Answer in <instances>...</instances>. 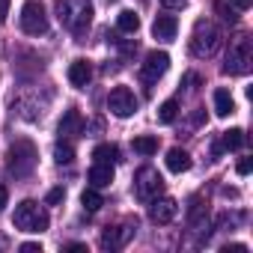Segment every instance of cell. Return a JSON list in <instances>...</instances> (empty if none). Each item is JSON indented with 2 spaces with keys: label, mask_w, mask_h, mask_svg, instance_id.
<instances>
[{
  "label": "cell",
  "mask_w": 253,
  "mask_h": 253,
  "mask_svg": "<svg viewBox=\"0 0 253 253\" xmlns=\"http://www.w3.org/2000/svg\"><path fill=\"white\" fill-rule=\"evenodd\" d=\"M81 206L86 209V211H98L101 206H104V200H101V194H98V188H86L84 194H81Z\"/></svg>",
  "instance_id": "22"
},
{
  "label": "cell",
  "mask_w": 253,
  "mask_h": 253,
  "mask_svg": "<svg viewBox=\"0 0 253 253\" xmlns=\"http://www.w3.org/2000/svg\"><path fill=\"white\" fill-rule=\"evenodd\" d=\"M107 110L119 119H128V116L137 113V95L128 86H113L110 95H107Z\"/></svg>",
  "instance_id": "8"
},
{
  "label": "cell",
  "mask_w": 253,
  "mask_h": 253,
  "mask_svg": "<svg viewBox=\"0 0 253 253\" xmlns=\"http://www.w3.org/2000/svg\"><path fill=\"white\" fill-rule=\"evenodd\" d=\"M66 250H72V253H84L86 244H66Z\"/></svg>",
  "instance_id": "35"
},
{
  "label": "cell",
  "mask_w": 253,
  "mask_h": 253,
  "mask_svg": "<svg viewBox=\"0 0 253 253\" xmlns=\"http://www.w3.org/2000/svg\"><path fill=\"white\" fill-rule=\"evenodd\" d=\"M137 232V220H125L119 226H107L101 232V250H122Z\"/></svg>",
  "instance_id": "9"
},
{
  "label": "cell",
  "mask_w": 253,
  "mask_h": 253,
  "mask_svg": "<svg viewBox=\"0 0 253 253\" xmlns=\"http://www.w3.org/2000/svg\"><path fill=\"white\" fill-rule=\"evenodd\" d=\"M250 63H253L250 39H247V36H235V39L229 42L223 72H226V75H247V72H250Z\"/></svg>",
  "instance_id": "5"
},
{
  "label": "cell",
  "mask_w": 253,
  "mask_h": 253,
  "mask_svg": "<svg viewBox=\"0 0 253 253\" xmlns=\"http://www.w3.org/2000/svg\"><path fill=\"white\" fill-rule=\"evenodd\" d=\"M54 9H57L60 24L72 36H78V39L86 36V30L92 24V3H89V0H57Z\"/></svg>",
  "instance_id": "1"
},
{
  "label": "cell",
  "mask_w": 253,
  "mask_h": 253,
  "mask_svg": "<svg viewBox=\"0 0 253 253\" xmlns=\"http://www.w3.org/2000/svg\"><path fill=\"white\" fill-rule=\"evenodd\" d=\"M176 113H179V101H176V98H167V101L158 107V122H161V125H170V122L176 119Z\"/></svg>",
  "instance_id": "24"
},
{
  "label": "cell",
  "mask_w": 253,
  "mask_h": 253,
  "mask_svg": "<svg viewBox=\"0 0 253 253\" xmlns=\"http://www.w3.org/2000/svg\"><path fill=\"white\" fill-rule=\"evenodd\" d=\"M223 253H247V244H226Z\"/></svg>",
  "instance_id": "33"
},
{
  "label": "cell",
  "mask_w": 253,
  "mask_h": 253,
  "mask_svg": "<svg viewBox=\"0 0 253 253\" xmlns=\"http://www.w3.org/2000/svg\"><path fill=\"white\" fill-rule=\"evenodd\" d=\"M235 170H238V176H247V173H250V158H241Z\"/></svg>",
  "instance_id": "32"
},
{
  "label": "cell",
  "mask_w": 253,
  "mask_h": 253,
  "mask_svg": "<svg viewBox=\"0 0 253 253\" xmlns=\"http://www.w3.org/2000/svg\"><path fill=\"white\" fill-rule=\"evenodd\" d=\"M220 42H223V33H220V27H217L214 21L200 18V21L194 24V33H191V54H194V57H200V60L214 57L217 48H220Z\"/></svg>",
  "instance_id": "2"
},
{
  "label": "cell",
  "mask_w": 253,
  "mask_h": 253,
  "mask_svg": "<svg viewBox=\"0 0 253 253\" xmlns=\"http://www.w3.org/2000/svg\"><path fill=\"white\" fill-rule=\"evenodd\" d=\"M116 27H119L122 33H137V30H140V15L131 12V9H122V12L116 15Z\"/></svg>",
  "instance_id": "19"
},
{
  "label": "cell",
  "mask_w": 253,
  "mask_h": 253,
  "mask_svg": "<svg viewBox=\"0 0 253 253\" xmlns=\"http://www.w3.org/2000/svg\"><path fill=\"white\" fill-rule=\"evenodd\" d=\"M229 3H232V6H235L238 12H247V9L253 6V0H229Z\"/></svg>",
  "instance_id": "30"
},
{
  "label": "cell",
  "mask_w": 253,
  "mask_h": 253,
  "mask_svg": "<svg viewBox=\"0 0 253 253\" xmlns=\"http://www.w3.org/2000/svg\"><path fill=\"white\" fill-rule=\"evenodd\" d=\"M12 223H15L21 232H45V229L51 226V217H48V211H45L36 200H24V203L15 206Z\"/></svg>",
  "instance_id": "4"
},
{
  "label": "cell",
  "mask_w": 253,
  "mask_h": 253,
  "mask_svg": "<svg viewBox=\"0 0 253 253\" xmlns=\"http://www.w3.org/2000/svg\"><path fill=\"white\" fill-rule=\"evenodd\" d=\"M54 161H57V164H72V161H75V149H72V143H66L63 137H60V143L54 146Z\"/></svg>",
  "instance_id": "25"
},
{
  "label": "cell",
  "mask_w": 253,
  "mask_h": 253,
  "mask_svg": "<svg viewBox=\"0 0 253 253\" xmlns=\"http://www.w3.org/2000/svg\"><path fill=\"white\" fill-rule=\"evenodd\" d=\"M152 206H149V217L155 220V223H170L173 217H176V211H179V206H176V200H170V197H155V200H149Z\"/></svg>",
  "instance_id": "11"
},
{
  "label": "cell",
  "mask_w": 253,
  "mask_h": 253,
  "mask_svg": "<svg viewBox=\"0 0 253 253\" xmlns=\"http://www.w3.org/2000/svg\"><path fill=\"white\" fill-rule=\"evenodd\" d=\"M18 250H21V253H42V244H39V241H27V244H21Z\"/></svg>",
  "instance_id": "29"
},
{
  "label": "cell",
  "mask_w": 253,
  "mask_h": 253,
  "mask_svg": "<svg viewBox=\"0 0 253 253\" xmlns=\"http://www.w3.org/2000/svg\"><path fill=\"white\" fill-rule=\"evenodd\" d=\"M9 3H12V0H0V24H3L6 15H9Z\"/></svg>",
  "instance_id": "31"
},
{
  "label": "cell",
  "mask_w": 253,
  "mask_h": 253,
  "mask_svg": "<svg viewBox=\"0 0 253 253\" xmlns=\"http://www.w3.org/2000/svg\"><path fill=\"white\" fill-rule=\"evenodd\" d=\"M134 152L137 155H155L158 152V137H149V134H143V137H134Z\"/></svg>",
  "instance_id": "23"
},
{
  "label": "cell",
  "mask_w": 253,
  "mask_h": 253,
  "mask_svg": "<svg viewBox=\"0 0 253 253\" xmlns=\"http://www.w3.org/2000/svg\"><path fill=\"white\" fill-rule=\"evenodd\" d=\"M217 146H220V152L241 149V146H244V131H241V128H229V131H223L220 140H217Z\"/></svg>",
  "instance_id": "18"
},
{
  "label": "cell",
  "mask_w": 253,
  "mask_h": 253,
  "mask_svg": "<svg viewBox=\"0 0 253 253\" xmlns=\"http://www.w3.org/2000/svg\"><path fill=\"white\" fill-rule=\"evenodd\" d=\"M81 131H84V119H81V113H78L75 107H69V110L63 113L60 125H57V134H60V137H75V134H81Z\"/></svg>",
  "instance_id": "13"
},
{
  "label": "cell",
  "mask_w": 253,
  "mask_h": 253,
  "mask_svg": "<svg viewBox=\"0 0 253 253\" xmlns=\"http://www.w3.org/2000/svg\"><path fill=\"white\" fill-rule=\"evenodd\" d=\"M6 203H9V191H6V185H0V211L6 209Z\"/></svg>",
  "instance_id": "34"
},
{
  "label": "cell",
  "mask_w": 253,
  "mask_h": 253,
  "mask_svg": "<svg viewBox=\"0 0 253 253\" xmlns=\"http://www.w3.org/2000/svg\"><path fill=\"white\" fill-rule=\"evenodd\" d=\"M167 170L170 173H185V170H191V155L185 152V149H170L167 152Z\"/></svg>",
  "instance_id": "17"
},
{
  "label": "cell",
  "mask_w": 253,
  "mask_h": 253,
  "mask_svg": "<svg viewBox=\"0 0 253 253\" xmlns=\"http://www.w3.org/2000/svg\"><path fill=\"white\" fill-rule=\"evenodd\" d=\"M176 33H179V21H176L173 15H158V18H155V24H152V36H155V39L173 42Z\"/></svg>",
  "instance_id": "14"
},
{
  "label": "cell",
  "mask_w": 253,
  "mask_h": 253,
  "mask_svg": "<svg viewBox=\"0 0 253 253\" xmlns=\"http://www.w3.org/2000/svg\"><path fill=\"white\" fill-rule=\"evenodd\" d=\"M92 158L95 161H104V164H113V161H119V149L113 143H98L92 149Z\"/></svg>",
  "instance_id": "21"
},
{
  "label": "cell",
  "mask_w": 253,
  "mask_h": 253,
  "mask_svg": "<svg viewBox=\"0 0 253 253\" xmlns=\"http://www.w3.org/2000/svg\"><path fill=\"white\" fill-rule=\"evenodd\" d=\"M214 113H217V116L235 113V101H232L229 89H214Z\"/></svg>",
  "instance_id": "20"
},
{
  "label": "cell",
  "mask_w": 253,
  "mask_h": 253,
  "mask_svg": "<svg viewBox=\"0 0 253 253\" xmlns=\"http://www.w3.org/2000/svg\"><path fill=\"white\" fill-rule=\"evenodd\" d=\"M110 182H113V164L95 161L92 170H89V185H92V188H107Z\"/></svg>",
  "instance_id": "16"
},
{
  "label": "cell",
  "mask_w": 253,
  "mask_h": 253,
  "mask_svg": "<svg viewBox=\"0 0 253 253\" xmlns=\"http://www.w3.org/2000/svg\"><path fill=\"white\" fill-rule=\"evenodd\" d=\"M0 244H3V241H0Z\"/></svg>",
  "instance_id": "36"
},
{
  "label": "cell",
  "mask_w": 253,
  "mask_h": 253,
  "mask_svg": "<svg viewBox=\"0 0 253 253\" xmlns=\"http://www.w3.org/2000/svg\"><path fill=\"white\" fill-rule=\"evenodd\" d=\"M182 84H185V86H188V92H197V89H200V84H203V81H200V75H197V72H188V75H185V81H182Z\"/></svg>",
  "instance_id": "26"
},
{
  "label": "cell",
  "mask_w": 253,
  "mask_h": 253,
  "mask_svg": "<svg viewBox=\"0 0 253 253\" xmlns=\"http://www.w3.org/2000/svg\"><path fill=\"white\" fill-rule=\"evenodd\" d=\"M158 3H161L164 9H185L188 0H158Z\"/></svg>",
  "instance_id": "28"
},
{
  "label": "cell",
  "mask_w": 253,
  "mask_h": 253,
  "mask_svg": "<svg viewBox=\"0 0 253 253\" xmlns=\"http://www.w3.org/2000/svg\"><path fill=\"white\" fill-rule=\"evenodd\" d=\"M89 81H92V66H89L86 60H75V63L69 66V84L78 86V89H84Z\"/></svg>",
  "instance_id": "15"
},
{
  "label": "cell",
  "mask_w": 253,
  "mask_h": 253,
  "mask_svg": "<svg viewBox=\"0 0 253 253\" xmlns=\"http://www.w3.org/2000/svg\"><path fill=\"white\" fill-rule=\"evenodd\" d=\"M21 30L27 36H45L48 33V15L39 0H27L21 6Z\"/></svg>",
  "instance_id": "7"
},
{
  "label": "cell",
  "mask_w": 253,
  "mask_h": 253,
  "mask_svg": "<svg viewBox=\"0 0 253 253\" xmlns=\"http://www.w3.org/2000/svg\"><path fill=\"white\" fill-rule=\"evenodd\" d=\"M167 69H170V54L167 51H152L146 57V63L140 66V78H143L146 86H152V84H158V78L167 75Z\"/></svg>",
  "instance_id": "10"
},
{
  "label": "cell",
  "mask_w": 253,
  "mask_h": 253,
  "mask_svg": "<svg viewBox=\"0 0 253 253\" xmlns=\"http://www.w3.org/2000/svg\"><path fill=\"white\" fill-rule=\"evenodd\" d=\"M36 161H39V152H36V146L27 137L15 140L9 146V152H6V167H9V173L15 179H27L36 170Z\"/></svg>",
  "instance_id": "3"
},
{
  "label": "cell",
  "mask_w": 253,
  "mask_h": 253,
  "mask_svg": "<svg viewBox=\"0 0 253 253\" xmlns=\"http://www.w3.org/2000/svg\"><path fill=\"white\" fill-rule=\"evenodd\" d=\"M188 223H191L194 232H203L209 226V209H206L203 197H191V203H188Z\"/></svg>",
  "instance_id": "12"
},
{
  "label": "cell",
  "mask_w": 253,
  "mask_h": 253,
  "mask_svg": "<svg viewBox=\"0 0 253 253\" xmlns=\"http://www.w3.org/2000/svg\"><path fill=\"white\" fill-rule=\"evenodd\" d=\"M161 188H164V179H161V173H158L155 167H140V170L134 173V194H137L140 203L155 200V197L161 194Z\"/></svg>",
  "instance_id": "6"
},
{
  "label": "cell",
  "mask_w": 253,
  "mask_h": 253,
  "mask_svg": "<svg viewBox=\"0 0 253 253\" xmlns=\"http://www.w3.org/2000/svg\"><path fill=\"white\" fill-rule=\"evenodd\" d=\"M63 197H66V191H63V188H51V191H48V197H45V203H48V206H60V203H63Z\"/></svg>",
  "instance_id": "27"
}]
</instances>
